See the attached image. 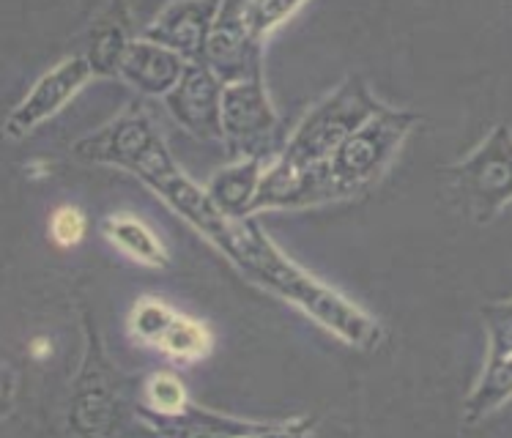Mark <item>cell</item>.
Here are the masks:
<instances>
[{"label":"cell","instance_id":"obj_14","mask_svg":"<svg viewBox=\"0 0 512 438\" xmlns=\"http://www.w3.org/2000/svg\"><path fill=\"white\" fill-rule=\"evenodd\" d=\"M187 58H181L176 50L151 39H135L121 61V80L132 85L137 94L165 99L187 72Z\"/></svg>","mask_w":512,"mask_h":438},{"label":"cell","instance_id":"obj_3","mask_svg":"<svg viewBox=\"0 0 512 438\" xmlns=\"http://www.w3.org/2000/svg\"><path fill=\"white\" fill-rule=\"evenodd\" d=\"M384 102L370 91L362 77H345L335 91L307 110L291 137L285 140L280 157L299 165H324L335 154L345 137L362 126L370 115L381 110Z\"/></svg>","mask_w":512,"mask_h":438},{"label":"cell","instance_id":"obj_25","mask_svg":"<svg viewBox=\"0 0 512 438\" xmlns=\"http://www.w3.org/2000/svg\"><path fill=\"white\" fill-rule=\"evenodd\" d=\"M11 384H14V378H11V370H6V389H3V400H6V406H3V414H9L11 400H14V389H11Z\"/></svg>","mask_w":512,"mask_h":438},{"label":"cell","instance_id":"obj_12","mask_svg":"<svg viewBox=\"0 0 512 438\" xmlns=\"http://www.w3.org/2000/svg\"><path fill=\"white\" fill-rule=\"evenodd\" d=\"M203 61L222 83H236L263 74V44L252 39L241 20V0H225L211 28Z\"/></svg>","mask_w":512,"mask_h":438},{"label":"cell","instance_id":"obj_8","mask_svg":"<svg viewBox=\"0 0 512 438\" xmlns=\"http://www.w3.org/2000/svg\"><path fill=\"white\" fill-rule=\"evenodd\" d=\"M135 417L151 433L178 438H247V436H304L315 428L313 417H291L280 422H263V419L236 417L217 408L200 406L189 400L178 414H151L146 408L135 406Z\"/></svg>","mask_w":512,"mask_h":438},{"label":"cell","instance_id":"obj_15","mask_svg":"<svg viewBox=\"0 0 512 438\" xmlns=\"http://www.w3.org/2000/svg\"><path fill=\"white\" fill-rule=\"evenodd\" d=\"M132 28V14L126 0H110L107 6L88 28L85 36V58L94 69V77H118L121 61H124L129 44L135 42L129 36Z\"/></svg>","mask_w":512,"mask_h":438},{"label":"cell","instance_id":"obj_13","mask_svg":"<svg viewBox=\"0 0 512 438\" xmlns=\"http://www.w3.org/2000/svg\"><path fill=\"white\" fill-rule=\"evenodd\" d=\"M222 3L225 0H173L143 31V39L165 44L189 63L203 61Z\"/></svg>","mask_w":512,"mask_h":438},{"label":"cell","instance_id":"obj_9","mask_svg":"<svg viewBox=\"0 0 512 438\" xmlns=\"http://www.w3.org/2000/svg\"><path fill=\"white\" fill-rule=\"evenodd\" d=\"M91 77H94V69H91L85 55H72L66 61L55 63L50 72L42 74L33 83V88L20 105L9 113L6 137L17 140V137L31 135L36 126H42L44 121H50L53 115L61 113L63 107L91 83Z\"/></svg>","mask_w":512,"mask_h":438},{"label":"cell","instance_id":"obj_1","mask_svg":"<svg viewBox=\"0 0 512 438\" xmlns=\"http://www.w3.org/2000/svg\"><path fill=\"white\" fill-rule=\"evenodd\" d=\"M189 225L203 239H209L247 280L310 315L315 324L324 326L337 340L354 345L359 351H376L381 345L384 329L376 318H370L351 299H345L343 293H337L299 263H293L269 239V233L255 217L233 219L214 200H206L189 217Z\"/></svg>","mask_w":512,"mask_h":438},{"label":"cell","instance_id":"obj_7","mask_svg":"<svg viewBox=\"0 0 512 438\" xmlns=\"http://www.w3.org/2000/svg\"><path fill=\"white\" fill-rule=\"evenodd\" d=\"M222 143L233 159L272 162L285 148L283 124L274 110L263 74L225 83L222 91Z\"/></svg>","mask_w":512,"mask_h":438},{"label":"cell","instance_id":"obj_5","mask_svg":"<svg viewBox=\"0 0 512 438\" xmlns=\"http://www.w3.org/2000/svg\"><path fill=\"white\" fill-rule=\"evenodd\" d=\"M463 214L488 225L512 203V126L496 124L469 157L444 167Z\"/></svg>","mask_w":512,"mask_h":438},{"label":"cell","instance_id":"obj_24","mask_svg":"<svg viewBox=\"0 0 512 438\" xmlns=\"http://www.w3.org/2000/svg\"><path fill=\"white\" fill-rule=\"evenodd\" d=\"M85 230H88L85 211L80 206H72V203L55 209L53 217H50V239L58 247H77L85 239Z\"/></svg>","mask_w":512,"mask_h":438},{"label":"cell","instance_id":"obj_11","mask_svg":"<svg viewBox=\"0 0 512 438\" xmlns=\"http://www.w3.org/2000/svg\"><path fill=\"white\" fill-rule=\"evenodd\" d=\"M335 184L329 176V162L324 165H299L291 159L277 157L263 173L261 189L255 195L252 211L310 209L321 203H335Z\"/></svg>","mask_w":512,"mask_h":438},{"label":"cell","instance_id":"obj_16","mask_svg":"<svg viewBox=\"0 0 512 438\" xmlns=\"http://www.w3.org/2000/svg\"><path fill=\"white\" fill-rule=\"evenodd\" d=\"M266 167L269 162L258 157L233 159L230 165L220 167L206 184L211 200L233 219L255 217L252 206H255V195L261 189Z\"/></svg>","mask_w":512,"mask_h":438},{"label":"cell","instance_id":"obj_22","mask_svg":"<svg viewBox=\"0 0 512 438\" xmlns=\"http://www.w3.org/2000/svg\"><path fill=\"white\" fill-rule=\"evenodd\" d=\"M189 403V392L176 373H154L146 381L143 397L135 406L146 408L151 414H178Z\"/></svg>","mask_w":512,"mask_h":438},{"label":"cell","instance_id":"obj_2","mask_svg":"<svg viewBox=\"0 0 512 438\" xmlns=\"http://www.w3.org/2000/svg\"><path fill=\"white\" fill-rule=\"evenodd\" d=\"M419 121L422 118L411 110L384 105L365 124L356 126L329 157V176L337 200L362 198L376 187Z\"/></svg>","mask_w":512,"mask_h":438},{"label":"cell","instance_id":"obj_23","mask_svg":"<svg viewBox=\"0 0 512 438\" xmlns=\"http://www.w3.org/2000/svg\"><path fill=\"white\" fill-rule=\"evenodd\" d=\"M482 321L488 329V356L512 354V299L510 302L485 304Z\"/></svg>","mask_w":512,"mask_h":438},{"label":"cell","instance_id":"obj_18","mask_svg":"<svg viewBox=\"0 0 512 438\" xmlns=\"http://www.w3.org/2000/svg\"><path fill=\"white\" fill-rule=\"evenodd\" d=\"M512 400V354L488 356L482 367L480 381L474 384L471 395L463 403V422L480 425L493 411H499Z\"/></svg>","mask_w":512,"mask_h":438},{"label":"cell","instance_id":"obj_21","mask_svg":"<svg viewBox=\"0 0 512 438\" xmlns=\"http://www.w3.org/2000/svg\"><path fill=\"white\" fill-rule=\"evenodd\" d=\"M176 315L178 310L170 307L168 302L154 299V296H143V299H137L135 307H132V315H129V334L135 337L137 343L157 348L159 340L170 329V324L176 321Z\"/></svg>","mask_w":512,"mask_h":438},{"label":"cell","instance_id":"obj_10","mask_svg":"<svg viewBox=\"0 0 512 438\" xmlns=\"http://www.w3.org/2000/svg\"><path fill=\"white\" fill-rule=\"evenodd\" d=\"M222 91L225 83L209 63L192 61L176 88L165 96V107L187 135L222 143Z\"/></svg>","mask_w":512,"mask_h":438},{"label":"cell","instance_id":"obj_6","mask_svg":"<svg viewBox=\"0 0 512 438\" xmlns=\"http://www.w3.org/2000/svg\"><path fill=\"white\" fill-rule=\"evenodd\" d=\"M83 334V362L72 384L66 422L74 436H110L124 419V381L107 359L91 315H83Z\"/></svg>","mask_w":512,"mask_h":438},{"label":"cell","instance_id":"obj_4","mask_svg":"<svg viewBox=\"0 0 512 438\" xmlns=\"http://www.w3.org/2000/svg\"><path fill=\"white\" fill-rule=\"evenodd\" d=\"M72 154L88 165L126 170L140 178L143 184L178 165L170 154L168 143L159 137L151 118L140 105L126 107L124 113L102 126L99 132L77 140L72 146Z\"/></svg>","mask_w":512,"mask_h":438},{"label":"cell","instance_id":"obj_17","mask_svg":"<svg viewBox=\"0 0 512 438\" xmlns=\"http://www.w3.org/2000/svg\"><path fill=\"white\" fill-rule=\"evenodd\" d=\"M102 233L115 250H121L126 258H132L140 266H148V269H168L170 266V252L165 241L159 239L143 219L132 217V214H113L102 222Z\"/></svg>","mask_w":512,"mask_h":438},{"label":"cell","instance_id":"obj_20","mask_svg":"<svg viewBox=\"0 0 512 438\" xmlns=\"http://www.w3.org/2000/svg\"><path fill=\"white\" fill-rule=\"evenodd\" d=\"M307 0H241V20L255 42H266Z\"/></svg>","mask_w":512,"mask_h":438},{"label":"cell","instance_id":"obj_19","mask_svg":"<svg viewBox=\"0 0 512 438\" xmlns=\"http://www.w3.org/2000/svg\"><path fill=\"white\" fill-rule=\"evenodd\" d=\"M211 348H214V334H211L209 326L181 313L176 315V321L170 324V329L157 345V351H162L173 362H181V365L206 359Z\"/></svg>","mask_w":512,"mask_h":438}]
</instances>
